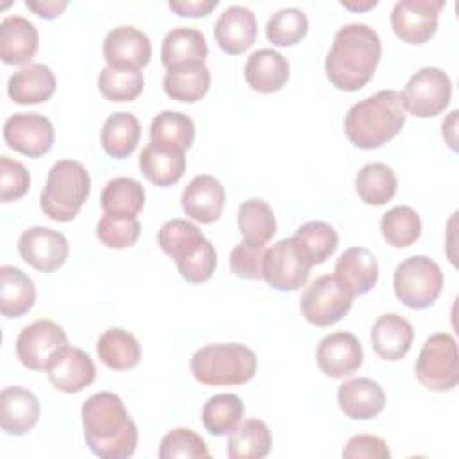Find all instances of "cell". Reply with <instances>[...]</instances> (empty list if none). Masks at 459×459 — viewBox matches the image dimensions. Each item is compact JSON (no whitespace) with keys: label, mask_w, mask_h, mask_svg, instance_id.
Instances as JSON below:
<instances>
[{"label":"cell","mask_w":459,"mask_h":459,"mask_svg":"<svg viewBox=\"0 0 459 459\" xmlns=\"http://www.w3.org/2000/svg\"><path fill=\"white\" fill-rule=\"evenodd\" d=\"M84 439L100 459H127L138 445V429L122 398L100 391L86 398L81 409Z\"/></svg>","instance_id":"1"},{"label":"cell","mask_w":459,"mask_h":459,"mask_svg":"<svg viewBox=\"0 0 459 459\" xmlns=\"http://www.w3.org/2000/svg\"><path fill=\"white\" fill-rule=\"evenodd\" d=\"M237 224L242 240L253 246H265L276 233L274 212L267 201L251 197L238 206Z\"/></svg>","instance_id":"37"},{"label":"cell","mask_w":459,"mask_h":459,"mask_svg":"<svg viewBox=\"0 0 459 459\" xmlns=\"http://www.w3.org/2000/svg\"><path fill=\"white\" fill-rule=\"evenodd\" d=\"M382 57V41L366 23H346L335 36L325 59L328 81L342 91H357L366 86Z\"/></svg>","instance_id":"2"},{"label":"cell","mask_w":459,"mask_h":459,"mask_svg":"<svg viewBox=\"0 0 459 459\" xmlns=\"http://www.w3.org/2000/svg\"><path fill=\"white\" fill-rule=\"evenodd\" d=\"M36 301V289L30 276L20 267L2 265L0 267V310L5 317L25 316Z\"/></svg>","instance_id":"30"},{"label":"cell","mask_w":459,"mask_h":459,"mask_svg":"<svg viewBox=\"0 0 459 459\" xmlns=\"http://www.w3.org/2000/svg\"><path fill=\"white\" fill-rule=\"evenodd\" d=\"M342 457H346V459H360V457L389 459L391 450H389L387 443L375 434H357L348 439V443L342 450Z\"/></svg>","instance_id":"48"},{"label":"cell","mask_w":459,"mask_h":459,"mask_svg":"<svg viewBox=\"0 0 459 459\" xmlns=\"http://www.w3.org/2000/svg\"><path fill=\"white\" fill-rule=\"evenodd\" d=\"M226 192L221 181L210 174H199L185 186L181 194V208L186 217L201 222L212 224L219 221L224 210Z\"/></svg>","instance_id":"18"},{"label":"cell","mask_w":459,"mask_h":459,"mask_svg":"<svg viewBox=\"0 0 459 459\" xmlns=\"http://www.w3.org/2000/svg\"><path fill=\"white\" fill-rule=\"evenodd\" d=\"M56 91L54 72L43 63H30L16 70L7 81V95L16 104H39Z\"/></svg>","instance_id":"28"},{"label":"cell","mask_w":459,"mask_h":459,"mask_svg":"<svg viewBox=\"0 0 459 459\" xmlns=\"http://www.w3.org/2000/svg\"><path fill=\"white\" fill-rule=\"evenodd\" d=\"M151 39L145 32L133 25H118L111 29L102 45L108 66L113 68H143L151 59Z\"/></svg>","instance_id":"17"},{"label":"cell","mask_w":459,"mask_h":459,"mask_svg":"<svg viewBox=\"0 0 459 459\" xmlns=\"http://www.w3.org/2000/svg\"><path fill=\"white\" fill-rule=\"evenodd\" d=\"M140 222L136 217H115L104 213L97 222V238L111 249H126L140 237Z\"/></svg>","instance_id":"44"},{"label":"cell","mask_w":459,"mask_h":459,"mask_svg":"<svg viewBox=\"0 0 459 459\" xmlns=\"http://www.w3.org/2000/svg\"><path fill=\"white\" fill-rule=\"evenodd\" d=\"M380 231L384 240L393 247H409L421 235V219L411 206H393L382 215Z\"/></svg>","instance_id":"40"},{"label":"cell","mask_w":459,"mask_h":459,"mask_svg":"<svg viewBox=\"0 0 459 459\" xmlns=\"http://www.w3.org/2000/svg\"><path fill=\"white\" fill-rule=\"evenodd\" d=\"M194 378L204 385H240L256 373V355L238 342L206 344L190 359Z\"/></svg>","instance_id":"5"},{"label":"cell","mask_w":459,"mask_h":459,"mask_svg":"<svg viewBox=\"0 0 459 459\" xmlns=\"http://www.w3.org/2000/svg\"><path fill=\"white\" fill-rule=\"evenodd\" d=\"M4 140L13 151L39 158L52 149L54 126L41 113H14L4 124Z\"/></svg>","instance_id":"14"},{"label":"cell","mask_w":459,"mask_h":459,"mask_svg":"<svg viewBox=\"0 0 459 459\" xmlns=\"http://www.w3.org/2000/svg\"><path fill=\"white\" fill-rule=\"evenodd\" d=\"M39 400L22 385H11L0 393V427L9 436H25L39 420Z\"/></svg>","instance_id":"21"},{"label":"cell","mask_w":459,"mask_h":459,"mask_svg":"<svg viewBox=\"0 0 459 459\" xmlns=\"http://www.w3.org/2000/svg\"><path fill=\"white\" fill-rule=\"evenodd\" d=\"M39 45L36 25L23 16H5L0 23V57L7 65H30Z\"/></svg>","instance_id":"23"},{"label":"cell","mask_w":459,"mask_h":459,"mask_svg":"<svg viewBox=\"0 0 459 459\" xmlns=\"http://www.w3.org/2000/svg\"><path fill=\"white\" fill-rule=\"evenodd\" d=\"M30 186L27 167L9 156H0V201L9 203L23 197Z\"/></svg>","instance_id":"46"},{"label":"cell","mask_w":459,"mask_h":459,"mask_svg":"<svg viewBox=\"0 0 459 459\" xmlns=\"http://www.w3.org/2000/svg\"><path fill=\"white\" fill-rule=\"evenodd\" d=\"M143 74L136 68L104 66L97 77L99 91L111 102L134 100L143 90Z\"/></svg>","instance_id":"41"},{"label":"cell","mask_w":459,"mask_h":459,"mask_svg":"<svg viewBox=\"0 0 459 459\" xmlns=\"http://www.w3.org/2000/svg\"><path fill=\"white\" fill-rule=\"evenodd\" d=\"M294 238L303 246L314 265L330 258L339 244L337 231L325 221H308L301 224L296 230Z\"/></svg>","instance_id":"43"},{"label":"cell","mask_w":459,"mask_h":459,"mask_svg":"<svg viewBox=\"0 0 459 459\" xmlns=\"http://www.w3.org/2000/svg\"><path fill=\"white\" fill-rule=\"evenodd\" d=\"M48 380L52 385L63 393H79L88 387L95 377L93 359L81 348L66 346L47 368Z\"/></svg>","instance_id":"20"},{"label":"cell","mask_w":459,"mask_h":459,"mask_svg":"<svg viewBox=\"0 0 459 459\" xmlns=\"http://www.w3.org/2000/svg\"><path fill=\"white\" fill-rule=\"evenodd\" d=\"M18 253L36 271L52 273L66 262L70 247L61 231L47 226H32L20 235Z\"/></svg>","instance_id":"15"},{"label":"cell","mask_w":459,"mask_h":459,"mask_svg":"<svg viewBox=\"0 0 459 459\" xmlns=\"http://www.w3.org/2000/svg\"><path fill=\"white\" fill-rule=\"evenodd\" d=\"M158 246L174 258L181 278L188 283H204L217 265L213 244L186 219H170L158 230Z\"/></svg>","instance_id":"4"},{"label":"cell","mask_w":459,"mask_h":459,"mask_svg":"<svg viewBox=\"0 0 459 459\" xmlns=\"http://www.w3.org/2000/svg\"><path fill=\"white\" fill-rule=\"evenodd\" d=\"M138 165L142 174L156 186H170L178 183L186 169L185 151L151 142L140 152Z\"/></svg>","instance_id":"26"},{"label":"cell","mask_w":459,"mask_h":459,"mask_svg":"<svg viewBox=\"0 0 459 459\" xmlns=\"http://www.w3.org/2000/svg\"><path fill=\"white\" fill-rule=\"evenodd\" d=\"M142 127L138 118L129 111L111 113L100 129V143L104 151L117 160L131 156L140 142Z\"/></svg>","instance_id":"31"},{"label":"cell","mask_w":459,"mask_h":459,"mask_svg":"<svg viewBox=\"0 0 459 459\" xmlns=\"http://www.w3.org/2000/svg\"><path fill=\"white\" fill-rule=\"evenodd\" d=\"M308 32V18L298 7H283L273 13L265 25L267 39L276 47H292Z\"/></svg>","instance_id":"42"},{"label":"cell","mask_w":459,"mask_h":459,"mask_svg":"<svg viewBox=\"0 0 459 459\" xmlns=\"http://www.w3.org/2000/svg\"><path fill=\"white\" fill-rule=\"evenodd\" d=\"M378 2L377 0H366V2H350V0H342L341 5L344 9H350V11H368V9H373Z\"/></svg>","instance_id":"52"},{"label":"cell","mask_w":459,"mask_h":459,"mask_svg":"<svg viewBox=\"0 0 459 459\" xmlns=\"http://www.w3.org/2000/svg\"><path fill=\"white\" fill-rule=\"evenodd\" d=\"M443 7V0H398L391 11V27L405 43H427L437 30Z\"/></svg>","instance_id":"13"},{"label":"cell","mask_w":459,"mask_h":459,"mask_svg":"<svg viewBox=\"0 0 459 459\" xmlns=\"http://www.w3.org/2000/svg\"><path fill=\"white\" fill-rule=\"evenodd\" d=\"M414 341L412 325L396 312L377 317L371 326V346L384 360H400L407 355Z\"/></svg>","instance_id":"25"},{"label":"cell","mask_w":459,"mask_h":459,"mask_svg":"<svg viewBox=\"0 0 459 459\" xmlns=\"http://www.w3.org/2000/svg\"><path fill=\"white\" fill-rule=\"evenodd\" d=\"M264 253H265V246H253L244 240L237 244L230 255V267L233 274L244 280L262 278Z\"/></svg>","instance_id":"47"},{"label":"cell","mask_w":459,"mask_h":459,"mask_svg":"<svg viewBox=\"0 0 459 459\" xmlns=\"http://www.w3.org/2000/svg\"><path fill=\"white\" fill-rule=\"evenodd\" d=\"M217 0H170L169 9L178 16L185 18H201L210 14L217 7Z\"/></svg>","instance_id":"49"},{"label":"cell","mask_w":459,"mask_h":459,"mask_svg":"<svg viewBox=\"0 0 459 459\" xmlns=\"http://www.w3.org/2000/svg\"><path fill=\"white\" fill-rule=\"evenodd\" d=\"M160 459L176 457H210L204 439L186 427H178L167 432L160 443Z\"/></svg>","instance_id":"45"},{"label":"cell","mask_w":459,"mask_h":459,"mask_svg":"<svg viewBox=\"0 0 459 459\" xmlns=\"http://www.w3.org/2000/svg\"><path fill=\"white\" fill-rule=\"evenodd\" d=\"M364 351L360 341L350 332H333L325 335L316 350L319 369L330 378H344L362 366Z\"/></svg>","instance_id":"16"},{"label":"cell","mask_w":459,"mask_h":459,"mask_svg":"<svg viewBox=\"0 0 459 459\" xmlns=\"http://www.w3.org/2000/svg\"><path fill=\"white\" fill-rule=\"evenodd\" d=\"M353 294L335 276H317L303 292L299 308L303 317L314 326L325 328L341 321L353 305Z\"/></svg>","instance_id":"10"},{"label":"cell","mask_w":459,"mask_h":459,"mask_svg":"<svg viewBox=\"0 0 459 459\" xmlns=\"http://www.w3.org/2000/svg\"><path fill=\"white\" fill-rule=\"evenodd\" d=\"M337 402L350 420H371L384 411L385 393L378 382L359 377L339 385Z\"/></svg>","instance_id":"22"},{"label":"cell","mask_w":459,"mask_h":459,"mask_svg":"<svg viewBox=\"0 0 459 459\" xmlns=\"http://www.w3.org/2000/svg\"><path fill=\"white\" fill-rule=\"evenodd\" d=\"M25 5L38 16L45 20H52V18H57L68 7V2L66 0H27Z\"/></svg>","instance_id":"50"},{"label":"cell","mask_w":459,"mask_h":459,"mask_svg":"<svg viewBox=\"0 0 459 459\" xmlns=\"http://www.w3.org/2000/svg\"><path fill=\"white\" fill-rule=\"evenodd\" d=\"M90 174L81 161L59 160L47 176L39 206L43 213L57 222H70L75 219L90 195Z\"/></svg>","instance_id":"6"},{"label":"cell","mask_w":459,"mask_h":459,"mask_svg":"<svg viewBox=\"0 0 459 459\" xmlns=\"http://www.w3.org/2000/svg\"><path fill=\"white\" fill-rule=\"evenodd\" d=\"M258 25L253 11L244 5L226 7L213 27V36L222 52L230 56L242 54L256 39Z\"/></svg>","instance_id":"19"},{"label":"cell","mask_w":459,"mask_h":459,"mask_svg":"<svg viewBox=\"0 0 459 459\" xmlns=\"http://www.w3.org/2000/svg\"><path fill=\"white\" fill-rule=\"evenodd\" d=\"M393 287L396 298L409 308H429L441 294V267L425 255L409 256L394 269Z\"/></svg>","instance_id":"7"},{"label":"cell","mask_w":459,"mask_h":459,"mask_svg":"<svg viewBox=\"0 0 459 459\" xmlns=\"http://www.w3.org/2000/svg\"><path fill=\"white\" fill-rule=\"evenodd\" d=\"M355 190L362 203L369 206H382L394 197L398 190V179L389 165L373 161L366 163L357 172Z\"/></svg>","instance_id":"36"},{"label":"cell","mask_w":459,"mask_h":459,"mask_svg":"<svg viewBox=\"0 0 459 459\" xmlns=\"http://www.w3.org/2000/svg\"><path fill=\"white\" fill-rule=\"evenodd\" d=\"M402 93L405 111L418 118H432L445 111L452 97V81L437 66H425L407 81Z\"/></svg>","instance_id":"11"},{"label":"cell","mask_w":459,"mask_h":459,"mask_svg":"<svg viewBox=\"0 0 459 459\" xmlns=\"http://www.w3.org/2000/svg\"><path fill=\"white\" fill-rule=\"evenodd\" d=\"M208 56L204 34L195 27H176L169 30L161 43V63L170 68L179 63L203 61Z\"/></svg>","instance_id":"34"},{"label":"cell","mask_w":459,"mask_h":459,"mask_svg":"<svg viewBox=\"0 0 459 459\" xmlns=\"http://www.w3.org/2000/svg\"><path fill=\"white\" fill-rule=\"evenodd\" d=\"M68 346L65 330L50 321L38 319L25 326L16 337V357L32 371H47L50 362Z\"/></svg>","instance_id":"12"},{"label":"cell","mask_w":459,"mask_h":459,"mask_svg":"<svg viewBox=\"0 0 459 459\" xmlns=\"http://www.w3.org/2000/svg\"><path fill=\"white\" fill-rule=\"evenodd\" d=\"M244 416V403L233 393H219L210 396L201 411L204 429L212 436H226L237 429Z\"/></svg>","instance_id":"38"},{"label":"cell","mask_w":459,"mask_h":459,"mask_svg":"<svg viewBox=\"0 0 459 459\" xmlns=\"http://www.w3.org/2000/svg\"><path fill=\"white\" fill-rule=\"evenodd\" d=\"M335 276L350 289L353 296H362L368 294L378 281V262L368 247L353 246L337 258Z\"/></svg>","instance_id":"27"},{"label":"cell","mask_w":459,"mask_h":459,"mask_svg":"<svg viewBox=\"0 0 459 459\" xmlns=\"http://www.w3.org/2000/svg\"><path fill=\"white\" fill-rule=\"evenodd\" d=\"M312 265L314 264L303 246L294 237H289L265 249L262 260V278L273 289L290 292L307 283Z\"/></svg>","instance_id":"9"},{"label":"cell","mask_w":459,"mask_h":459,"mask_svg":"<svg viewBox=\"0 0 459 459\" xmlns=\"http://www.w3.org/2000/svg\"><path fill=\"white\" fill-rule=\"evenodd\" d=\"M414 373L418 382L430 391H450L459 382V353L455 339L446 333H432L421 346Z\"/></svg>","instance_id":"8"},{"label":"cell","mask_w":459,"mask_h":459,"mask_svg":"<svg viewBox=\"0 0 459 459\" xmlns=\"http://www.w3.org/2000/svg\"><path fill=\"white\" fill-rule=\"evenodd\" d=\"M273 437L269 427L256 418H247L230 432L226 454L230 459H262L271 452Z\"/></svg>","instance_id":"33"},{"label":"cell","mask_w":459,"mask_h":459,"mask_svg":"<svg viewBox=\"0 0 459 459\" xmlns=\"http://www.w3.org/2000/svg\"><path fill=\"white\" fill-rule=\"evenodd\" d=\"M210 70L203 61L179 63L167 68L163 77L165 93L179 102H197L210 90Z\"/></svg>","instance_id":"29"},{"label":"cell","mask_w":459,"mask_h":459,"mask_svg":"<svg viewBox=\"0 0 459 459\" xmlns=\"http://www.w3.org/2000/svg\"><path fill=\"white\" fill-rule=\"evenodd\" d=\"M151 142L186 151L192 147L195 138L194 120L181 111H161L158 113L149 127Z\"/></svg>","instance_id":"39"},{"label":"cell","mask_w":459,"mask_h":459,"mask_svg":"<svg viewBox=\"0 0 459 459\" xmlns=\"http://www.w3.org/2000/svg\"><path fill=\"white\" fill-rule=\"evenodd\" d=\"M97 355L104 366L126 371L140 362L142 350L138 339L124 328H108L97 339Z\"/></svg>","instance_id":"32"},{"label":"cell","mask_w":459,"mask_h":459,"mask_svg":"<svg viewBox=\"0 0 459 459\" xmlns=\"http://www.w3.org/2000/svg\"><path fill=\"white\" fill-rule=\"evenodd\" d=\"M290 75L287 57L274 48L255 50L244 66V77L251 90L258 93H274L285 86Z\"/></svg>","instance_id":"24"},{"label":"cell","mask_w":459,"mask_h":459,"mask_svg":"<svg viewBox=\"0 0 459 459\" xmlns=\"http://www.w3.org/2000/svg\"><path fill=\"white\" fill-rule=\"evenodd\" d=\"M143 185L127 176L109 179L100 194V206L104 213L115 217H136L143 210Z\"/></svg>","instance_id":"35"},{"label":"cell","mask_w":459,"mask_h":459,"mask_svg":"<svg viewBox=\"0 0 459 459\" xmlns=\"http://www.w3.org/2000/svg\"><path fill=\"white\" fill-rule=\"evenodd\" d=\"M457 109H454V111H450L448 113V117L443 120V124H441V127H443V138H445V142L448 143V147L452 149V151H457Z\"/></svg>","instance_id":"51"},{"label":"cell","mask_w":459,"mask_h":459,"mask_svg":"<svg viewBox=\"0 0 459 459\" xmlns=\"http://www.w3.org/2000/svg\"><path fill=\"white\" fill-rule=\"evenodd\" d=\"M405 108L398 90H380L357 104L344 117V133L359 149H378L405 126Z\"/></svg>","instance_id":"3"}]
</instances>
